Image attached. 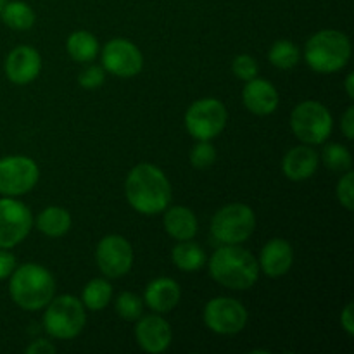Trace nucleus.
Listing matches in <instances>:
<instances>
[{
    "mask_svg": "<svg viewBox=\"0 0 354 354\" xmlns=\"http://www.w3.org/2000/svg\"><path fill=\"white\" fill-rule=\"evenodd\" d=\"M127 201L137 213L159 214L171 203V183L168 176L151 162H140L135 166L124 182Z\"/></svg>",
    "mask_w": 354,
    "mask_h": 354,
    "instance_id": "obj_1",
    "label": "nucleus"
},
{
    "mask_svg": "<svg viewBox=\"0 0 354 354\" xmlns=\"http://www.w3.org/2000/svg\"><path fill=\"white\" fill-rule=\"evenodd\" d=\"M209 275L228 289L248 290L258 282V259L239 244H223L211 256Z\"/></svg>",
    "mask_w": 354,
    "mask_h": 354,
    "instance_id": "obj_2",
    "label": "nucleus"
},
{
    "mask_svg": "<svg viewBox=\"0 0 354 354\" xmlns=\"http://www.w3.org/2000/svg\"><path fill=\"white\" fill-rule=\"evenodd\" d=\"M55 292V280L45 266L26 263L10 273L9 294L14 303L26 311L47 306Z\"/></svg>",
    "mask_w": 354,
    "mask_h": 354,
    "instance_id": "obj_3",
    "label": "nucleus"
},
{
    "mask_svg": "<svg viewBox=\"0 0 354 354\" xmlns=\"http://www.w3.org/2000/svg\"><path fill=\"white\" fill-rule=\"evenodd\" d=\"M304 59L313 71L337 73L351 59V41L342 31L322 30L306 41Z\"/></svg>",
    "mask_w": 354,
    "mask_h": 354,
    "instance_id": "obj_4",
    "label": "nucleus"
},
{
    "mask_svg": "<svg viewBox=\"0 0 354 354\" xmlns=\"http://www.w3.org/2000/svg\"><path fill=\"white\" fill-rule=\"evenodd\" d=\"M47 310L44 313V327L50 337L75 339L83 330L86 324L85 306L78 297L66 294V296L52 297L47 304Z\"/></svg>",
    "mask_w": 354,
    "mask_h": 354,
    "instance_id": "obj_5",
    "label": "nucleus"
},
{
    "mask_svg": "<svg viewBox=\"0 0 354 354\" xmlns=\"http://www.w3.org/2000/svg\"><path fill=\"white\" fill-rule=\"evenodd\" d=\"M334 120L327 107L318 100H304L290 114L294 135L306 145H322L330 137Z\"/></svg>",
    "mask_w": 354,
    "mask_h": 354,
    "instance_id": "obj_6",
    "label": "nucleus"
},
{
    "mask_svg": "<svg viewBox=\"0 0 354 354\" xmlns=\"http://www.w3.org/2000/svg\"><path fill=\"white\" fill-rule=\"evenodd\" d=\"M254 228V211L242 203L223 206L211 220V234L221 244H242L251 237Z\"/></svg>",
    "mask_w": 354,
    "mask_h": 354,
    "instance_id": "obj_7",
    "label": "nucleus"
},
{
    "mask_svg": "<svg viewBox=\"0 0 354 354\" xmlns=\"http://www.w3.org/2000/svg\"><path fill=\"white\" fill-rule=\"evenodd\" d=\"M228 113L221 100L199 99L187 109L185 128L197 140H213L227 127Z\"/></svg>",
    "mask_w": 354,
    "mask_h": 354,
    "instance_id": "obj_8",
    "label": "nucleus"
},
{
    "mask_svg": "<svg viewBox=\"0 0 354 354\" xmlns=\"http://www.w3.org/2000/svg\"><path fill=\"white\" fill-rule=\"evenodd\" d=\"M204 324L218 335H235L248 325V310L232 297H214L204 308Z\"/></svg>",
    "mask_w": 354,
    "mask_h": 354,
    "instance_id": "obj_9",
    "label": "nucleus"
},
{
    "mask_svg": "<svg viewBox=\"0 0 354 354\" xmlns=\"http://www.w3.org/2000/svg\"><path fill=\"white\" fill-rule=\"evenodd\" d=\"M40 178L37 162L26 156H7L0 159V194L17 197L28 194Z\"/></svg>",
    "mask_w": 354,
    "mask_h": 354,
    "instance_id": "obj_10",
    "label": "nucleus"
},
{
    "mask_svg": "<svg viewBox=\"0 0 354 354\" xmlns=\"http://www.w3.org/2000/svg\"><path fill=\"white\" fill-rule=\"evenodd\" d=\"M33 214L14 197L0 199V249H12L30 234Z\"/></svg>",
    "mask_w": 354,
    "mask_h": 354,
    "instance_id": "obj_11",
    "label": "nucleus"
},
{
    "mask_svg": "<svg viewBox=\"0 0 354 354\" xmlns=\"http://www.w3.org/2000/svg\"><path fill=\"white\" fill-rule=\"evenodd\" d=\"M102 68L120 78H131L144 68V55L133 41L113 38L102 48Z\"/></svg>",
    "mask_w": 354,
    "mask_h": 354,
    "instance_id": "obj_12",
    "label": "nucleus"
},
{
    "mask_svg": "<svg viewBox=\"0 0 354 354\" xmlns=\"http://www.w3.org/2000/svg\"><path fill=\"white\" fill-rule=\"evenodd\" d=\"M95 259L104 275L109 279H120L133 266V248L121 235H106L97 244Z\"/></svg>",
    "mask_w": 354,
    "mask_h": 354,
    "instance_id": "obj_13",
    "label": "nucleus"
},
{
    "mask_svg": "<svg viewBox=\"0 0 354 354\" xmlns=\"http://www.w3.org/2000/svg\"><path fill=\"white\" fill-rule=\"evenodd\" d=\"M135 339L142 351L149 354H161L171 346L173 330L161 315H142L135 327Z\"/></svg>",
    "mask_w": 354,
    "mask_h": 354,
    "instance_id": "obj_14",
    "label": "nucleus"
},
{
    "mask_svg": "<svg viewBox=\"0 0 354 354\" xmlns=\"http://www.w3.org/2000/svg\"><path fill=\"white\" fill-rule=\"evenodd\" d=\"M3 69L9 82L16 85H28L40 75L41 57L37 48L30 45H19L9 52Z\"/></svg>",
    "mask_w": 354,
    "mask_h": 354,
    "instance_id": "obj_15",
    "label": "nucleus"
},
{
    "mask_svg": "<svg viewBox=\"0 0 354 354\" xmlns=\"http://www.w3.org/2000/svg\"><path fill=\"white\" fill-rule=\"evenodd\" d=\"M294 263V251L286 239H272L266 242L259 254V270L266 277L279 279L283 277Z\"/></svg>",
    "mask_w": 354,
    "mask_h": 354,
    "instance_id": "obj_16",
    "label": "nucleus"
},
{
    "mask_svg": "<svg viewBox=\"0 0 354 354\" xmlns=\"http://www.w3.org/2000/svg\"><path fill=\"white\" fill-rule=\"evenodd\" d=\"M244 106L258 116H268L279 107V92L270 82L263 78H252L245 83L242 90Z\"/></svg>",
    "mask_w": 354,
    "mask_h": 354,
    "instance_id": "obj_17",
    "label": "nucleus"
},
{
    "mask_svg": "<svg viewBox=\"0 0 354 354\" xmlns=\"http://www.w3.org/2000/svg\"><path fill=\"white\" fill-rule=\"evenodd\" d=\"M320 162V156L311 145L292 147L282 159V171L292 182H303L315 175Z\"/></svg>",
    "mask_w": 354,
    "mask_h": 354,
    "instance_id": "obj_18",
    "label": "nucleus"
},
{
    "mask_svg": "<svg viewBox=\"0 0 354 354\" xmlns=\"http://www.w3.org/2000/svg\"><path fill=\"white\" fill-rule=\"evenodd\" d=\"M180 297L182 290L178 283L168 277H159L145 287L144 304H147V308H151L154 313H168L175 310L176 304L180 303Z\"/></svg>",
    "mask_w": 354,
    "mask_h": 354,
    "instance_id": "obj_19",
    "label": "nucleus"
},
{
    "mask_svg": "<svg viewBox=\"0 0 354 354\" xmlns=\"http://www.w3.org/2000/svg\"><path fill=\"white\" fill-rule=\"evenodd\" d=\"M165 230L175 241H192L197 234V218L192 209L185 206H173L165 213Z\"/></svg>",
    "mask_w": 354,
    "mask_h": 354,
    "instance_id": "obj_20",
    "label": "nucleus"
},
{
    "mask_svg": "<svg viewBox=\"0 0 354 354\" xmlns=\"http://www.w3.org/2000/svg\"><path fill=\"white\" fill-rule=\"evenodd\" d=\"M37 228L44 235L52 239L62 237L71 228V214L68 209L59 206L45 207L37 216Z\"/></svg>",
    "mask_w": 354,
    "mask_h": 354,
    "instance_id": "obj_21",
    "label": "nucleus"
},
{
    "mask_svg": "<svg viewBox=\"0 0 354 354\" xmlns=\"http://www.w3.org/2000/svg\"><path fill=\"white\" fill-rule=\"evenodd\" d=\"M173 265L182 272H199L206 263V252L192 241H180L171 251Z\"/></svg>",
    "mask_w": 354,
    "mask_h": 354,
    "instance_id": "obj_22",
    "label": "nucleus"
},
{
    "mask_svg": "<svg viewBox=\"0 0 354 354\" xmlns=\"http://www.w3.org/2000/svg\"><path fill=\"white\" fill-rule=\"evenodd\" d=\"M66 48H68V54L71 55L73 61L90 62L95 59L97 52H99V41L90 31L78 30L69 35Z\"/></svg>",
    "mask_w": 354,
    "mask_h": 354,
    "instance_id": "obj_23",
    "label": "nucleus"
},
{
    "mask_svg": "<svg viewBox=\"0 0 354 354\" xmlns=\"http://www.w3.org/2000/svg\"><path fill=\"white\" fill-rule=\"evenodd\" d=\"M2 21L9 28L17 31L30 30L35 24V12L26 2H21V0H12V2H6L2 12Z\"/></svg>",
    "mask_w": 354,
    "mask_h": 354,
    "instance_id": "obj_24",
    "label": "nucleus"
},
{
    "mask_svg": "<svg viewBox=\"0 0 354 354\" xmlns=\"http://www.w3.org/2000/svg\"><path fill=\"white\" fill-rule=\"evenodd\" d=\"M113 299V287L106 279H93L85 286L82 294L83 306L92 311H100Z\"/></svg>",
    "mask_w": 354,
    "mask_h": 354,
    "instance_id": "obj_25",
    "label": "nucleus"
},
{
    "mask_svg": "<svg viewBox=\"0 0 354 354\" xmlns=\"http://www.w3.org/2000/svg\"><path fill=\"white\" fill-rule=\"evenodd\" d=\"M299 59V48L290 40H277L268 50V61L279 69L296 68Z\"/></svg>",
    "mask_w": 354,
    "mask_h": 354,
    "instance_id": "obj_26",
    "label": "nucleus"
},
{
    "mask_svg": "<svg viewBox=\"0 0 354 354\" xmlns=\"http://www.w3.org/2000/svg\"><path fill=\"white\" fill-rule=\"evenodd\" d=\"M322 161L328 169L337 173L349 171L353 166L351 152L341 144H327L322 151Z\"/></svg>",
    "mask_w": 354,
    "mask_h": 354,
    "instance_id": "obj_27",
    "label": "nucleus"
},
{
    "mask_svg": "<svg viewBox=\"0 0 354 354\" xmlns=\"http://www.w3.org/2000/svg\"><path fill=\"white\" fill-rule=\"evenodd\" d=\"M116 313L124 320H138L144 315V299L133 292H121L116 297Z\"/></svg>",
    "mask_w": 354,
    "mask_h": 354,
    "instance_id": "obj_28",
    "label": "nucleus"
},
{
    "mask_svg": "<svg viewBox=\"0 0 354 354\" xmlns=\"http://www.w3.org/2000/svg\"><path fill=\"white\" fill-rule=\"evenodd\" d=\"M216 161V149L209 140H199L190 151V165L197 169H206Z\"/></svg>",
    "mask_w": 354,
    "mask_h": 354,
    "instance_id": "obj_29",
    "label": "nucleus"
},
{
    "mask_svg": "<svg viewBox=\"0 0 354 354\" xmlns=\"http://www.w3.org/2000/svg\"><path fill=\"white\" fill-rule=\"evenodd\" d=\"M232 71H234V75L237 76L239 80H242V82H249V80L258 76L259 66L252 55L241 54L234 59V62H232Z\"/></svg>",
    "mask_w": 354,
    "mask_h": 354,
    "instance_id": "obj_30",
    "label": "nucleus"
},
{
    "mask_svg": "<svg viewBox=\"0 0 354 354\" xmlns=\"http://www.w3.org/2000/svg\"><path fill=\"white\" fill-rule=\"evenodd\" d=\"M335 196H337V201L341 203V206H344L348 211H353L354 203V173L349 169V171L344 173L341 180L337 183V189H335Z\"/></svg>",
    "mask_w": 354,
    "mask_h": 354,
    "instance_id": "obj_31",
    "label": "nucleus"
},
{
    "mask_svg": "<svg viewBox=\"0 0 354 354\" xmlns=\"http://www.w3.org/2000/svg\"><path fill=\"white\" fill-rule=\"evenodd\" d=\"M104 80H106V69H104L102 66H95V64L86 66L78 76V83L86 90L99 88V86L104 83Z\"/></svg>",
    "mask_w": 354,
    "mask_h": 354,
    "instance_id": "obj_32",
    "label": "nucleus"
},
{
    "mask_svg": "<svg viewBox=\"0 0 354 354\" xmlns=\"http://www.w3.org/2000/svg\"><path fill=\"white\" fill-rule=\"evenodd\" d=\"M16 268V258L9 249H0V280L9 279L10 273Z\"/></svg>",
    "mask_w": 354,
    "mask_h": 354,
    "instance_id": "obj_33",
    "label": "nucleus"
},
{
    "mask_svg": "<svg viewBox=\"0 0 354 354\" xmlns=\"http://www.w3.org/2000/svg\"><path fill=\"white\" fill-rule=\"evenodd\" d=\"M353 303L346 304V308L342 310L341 313V327L344 328L346 334L349 335V337H353L354 335V313H353Z\"/></svg>",
    "mask_w": 354,
    "mask_h": 354,
    "instance_id": "obj_34",
    "label": "nucleus"
},
{
    "mask_svg": "<svg viewBox=\"0 0 354 354\" xmlns=\"http://www.w3.org/2000/svg\"><path fill=\"white\" fill-rule=\"evenodd\" d=\"M57 349L52 342L45 341V339H38V341L31 342L30 346L26 348L28 354H54Z\"/></svg>",
    "mask_w": 354,
    "mask_h": 354,
    "instance_id": "obj_35",
    "label": "nucleus"
},
{
    "mask_svg": "<svg viewBox=\"0 0 354 354\" xmlns=\"http://www.w3.org/2000/svg\"><path fill=\"white\" fill-rule=\"evenodd\" d=\"M341 130L342 133L346 135L348 140H353L354 138V107L353 106H349L348 109H346L344 116H342Z\"/></svg>",
    "mask_w": 354,
    "mask_h": 354,
    "instance_id": "obj_36",
    "label": "nucleus"
},
{
    "mask_svg": "<svg viewBox=\"0 0 354 354\" xmlns=\"http://www.w3.org/2000/svg\"><path fill=\"white\" fill-rule=\"evenodd\" d=\"M353 83H354V73H349V75L346 76V83H344L346 93H348L349 99H354V86H353Z\"/></svg>",
    "mask_w": 354,
    "mask_h": 354,
    "instance_id": "obj_37",
    "label": "nucleus"
},
{
    "mask_svg": "<svg viewBox=\"0 0 354 354\" xmlns=\"http://www.w3.org/2000/svg\"><path fill=\"white\" fill-rule=\"evenodd\" d=\"M6 2H7V0H0V12H2V9H3V6H6Z\"/></svg>",
    "mask_w": 354,
    "mask_h": 354,
    "instance_id": "obj_38",
    "label": "nucleus"
}]
</instances>
